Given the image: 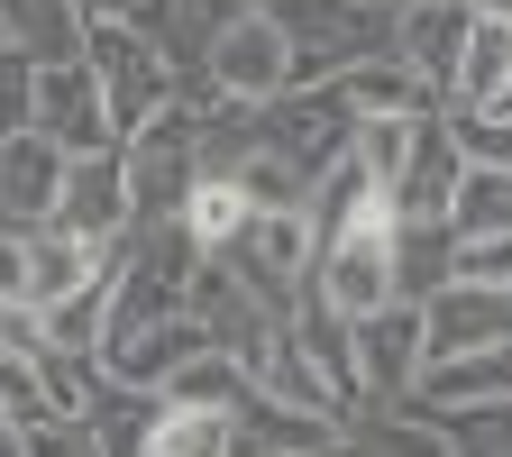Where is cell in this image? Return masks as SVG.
Instances as JSON below:
<instances>
[{"mask_svg": "<svg viewBox=\"0 0 512 457\" xmlns=\"http://www.w3.org/2000/svg\"><path fill=\"white\" fill-rule=\"evenodd\" d=\"M421 311H430V357L512 339V284H467V275H448V284H439Z\"/></svg>", "mask_w": 512, "mask_h": 457, "instance_id": "13", "label": "cell"}, {"mask_svg": "<svg viewBox=\"0 0 512 457\" xmlns=\"http://www.w3.org/2000/svg\"><path fill=\"white\" fill-rule=\"evenodd\" d=\"M64 165H74V147L46 138L37 119L0 128V220L10 229H46L55 202H64Z\"/></svg>", "mask_w": 512, "mask_h": 457, "instance_id": "6", "label": "cell"}, {"mask_svg": "<svg viewBox=\"0 0 512 457\" xmlns=\"http://www.w3.org/2000/svg\"><path fill=\"white\" fill-rule=\"evenodd\" d=\"M467 28H476V0H394V55L421 64V74L439 83H458V55H467Z\"/></svg>", "mask_w": 512, "mask_h": 457, "instance_id": "10", "label": "cell"}, {"mask_svg": "<svg viewBox=\"0 0 512 457\" xmlns=\"http://www.w3.org/2000/svg\"><path fill=\"white\" fill-rule=\"evenodd\" d=\"M412 403H421V412H476V403H512V339L430 357V366H421V384H412Z\"/></svg>", "mask_w": 512, "mask_h": 457, "instance_id": "11", "label": "cell"}, {"mask_svg": "<svg viewBox=\"0 0 512 457\" xmlns=\"http://www.w3.org/2000/svg\"><path fill=\"white\" fill-rule=\"evenodd\" d=\"M174 220L192 229V247H202V256H229V247L247 238V220H256V192H247V174H238V165H202Z\"/></svg>", "mask_w": 512, "mask_h": 457, "instance_id": "14", "label": "cell"}, {"mask_svg": "<svg viewBox=\"0 0 512 457\" xmlns=\"http://www.w3.org/2000/svg\"><path fill=\"white\" fill-rule=\"evenodd\" d=\"M375 10H394V0H375Z\"/></svg>", "mask_w": 512, "mask_h": 457, "instance_id": "27", "label": "cell"}, {"mask_svg": "<svg viewBox=\"0 0 512 457\" xmlns=\"http://www.w3.org/2000/svg\"><path fill=\"white\" fill-rule=\"evenodd\" d=\"M46 138L64 147H110L119 128H110V101H101V74H92V55H37V110H28Z\"/></svg>", "mask_w": 512, "mask_h": 457, "instance_id": "8", "label": "cell"}, {"mask_svg": "<svg viewBox=\"0 0 512 457\" xmlns=\"http://www.w3.org/2000/svg\"><path fill=\"white\" fill-rule=\"evenodd\" d=\"M238 10H275V0H238Z\"/></svg>", "mask_w": 512, "mask_h": 457, "instance_id": "26", "label": "cell"}, {"mask_svg": "<svg viewBox=\"0 0 512 457\" xmlns=\"http://www.w3.org/2000/svg\"><path fill=\"white\" fill-rule=\"evenodd\" d=\"M0 37H10V19H0Z\"/></svg>", "mask_w": 512, "mask_h": 457, "instance_id": "28", "label": "cell"}, {"mask_svg": "<svg viewBox=\"0 0 512 457\" xmlns=\"http://www.w3.org/2000/svg\"><path fill=\"white\" fill-rule=\"evenodd\" d=\"M311 293L330 311H348V320H366V311H384L403 293V202H394V192H375L357 220H339L330 238H320Z\"/></svg>", "mask_w": 512, "mask_h": 457, "instance_id": "1", "label": "cell"}, {"mask_svg": "<svg viewBox=\"0 0 512 457\" xmlns=\"http://www.w3.org/2000/svg\"><path fill=\"white\" fill-rule=\"evenodd\" d=\"M330 83L348 92V110H357V119H421V110H448V101H439V83L421 74V64H403L394 46H375V55H348Z\"/></svg>", "mask_w": 512, "mask_h": 457, "instance_id": "9", "label": "cell"}, {"mask_svg": "<svg viewBox=\"0 0 512 457\" xmlns=\"http://www.w3.org/2000/svg\"><path fill=\"white\" fill-rule=\"evenodd\" d=\"M138 448H147V457H229V448H238V412L156 394V412H147V439H138Z\"/></svg>", "mask_w": 512, "mask_h": 457, "instance_id": "15", "label": "cell"}, {"mask_svg": "<svg viewBox=\"0 0 512 457\" xmlns=\"http://www.w3.org/2000/svg\"><path fill=\"white\" fill-rule=\"evenodd\" d=\"M202 74L229 101H275L284 83H302V46H293L284 10H229L220 37L202 46Z\"/></svg>", "mask_w": 512, "mask_h": 457, "instance_id": "3", "label": "cell"}, {"mask_svg": "<svg viewBox=\"0 0 512 457\" xmlns=\"http://www.w3.org/2000/svg\"><path fill=\"white\" fill-rule=\"evenodd\" d=\"M238 448H348V421L302 412V403H284V394H266V384H256L247 412H238Z\"/></svg>", "mask_w": 512, "mask_h": 457, "instance_id": "17", "label": "cell"}, {"mask_svg": "<svg viewBox=\"0 0 512 457\" xmlns=\"http://www.w3.org/2000/svg\"><path fill=\"white\" fill-rule=\"evenodd\" d=\"M28 110H37V46L0 37V128H19Z\"/></svg>", "mask_w": 512, "mask_h": 457, "instance_id": "22", "label": "cell"}, {"mask_svg": "<svg viewBox=\"0 0 512 457\" xmlns=\"http://www.w3.org/2000/svg\"><path fill=\"white\" fill-rule=\"evenodd\" d=\"M448 229H458V238L512 229V165H494V156H467L458 192H448Z\"/></svg>", "mask_w": 512, "mask_h": 457, "instance_id": "18", "label": "cell"}, {"mask_svg": "<svg viewBox=\"0 0 512 457\" xmlns=\"http://www.w3.org/2000/svg\"><path fill=\"white\" fill-rule=\"evenodd\" d=\"M83 55H92V74H101V101H110V128H119V138H138L156 110L183 101V55L147 19H92L83 28Z\"/></svg>", "mask_w": 512, "mask_h": 457, "instance_id": "2", "label": "cell"}, {"mask_svg": "<svg viewBox=\"0 0 512 457\" xmlns=\"http://www.w3.org/2000/svg\"><path fill=\"white\" fill-rule=\"evenodd\" d=\"M0 19H10V37L19 46H37V55H83V0H0Z\"/></svg>", "mask_w": 512, "mask_h": 457, "instance_id": "19", "label": "cell"}, {"mask_svg": "<svg viewBox=\"0 0 512 457\" xmlns=\"http://www.w3.org/2000/svg\"><path fill=\"white\" fill-rule=\"evenodd\" d=\"M229 266L266 293V302H302V284L320 266V220H311V202H256L247 238L229 247Z\"/></svg>", "mask_w": 512, "mask_h": 457, "instance_id": "4", "label": "cell"}, {"mask_svg": "<svg viewBox=\"0 0 512 457\" xmlns=\"http://www.w3.org/2000/svg\"><path fill=\"white\" fill-rule=\"evenodd\" d=\"M503 92H512V19L503 10H476L467 55H458V83H448V110H494Z\"/></svg>", "mask_w": 512, "mask_h": 457, "instance_id": "16", "label": "cell"}, {"mask_svg": "<svg viewBox=\"0 0 512 457\" xmlns=\"http://www.w3.org/2000/svg\"><path fill=\"white\" fill-rule=\"evenodd\" d=\"M448 256H458V229L448 220H403V293H439L448 284Z\"/></svg>", "mask_w": 512, "mask_h": 457, "instance_id": "20", "label": "cell"}, {"mask_svg": "<svg viewBox=\"0 0 512 457\" xmlns=\"http://www.w3.org/2000/svg\"><path fill=\"white\" fill-rule=\"evenodd\" d=\"M476 10H503V19H512V0H476Z\"/></svg>", "mask_w": 512, "mask_h": 457, "instance_id": "25", "label": "cell"}, {"mask_svg": "<svg viewBox=\"0 0 512 457\" xmlns=\"http://www.w3.org/2000/svg\"><path fill=\"white\" fill-rule=\"evenodd\" d=\"M421 119H430V110H421ZM421 119H357V138H348V147L366 156V174H375L384 192L403 183V165H412V128H421Z\"/></svg>", "mask_w": 512, "mask_h": 457, "instance_id": "21", "label": "cell"}, {"mask_svg": "<svg viewBox=\"0 0 512 457\" xmlns=\"http://www.w3.org/2000/svg\"><path fill=\"white\" fill-rule=\"evenodd\" d=\"M55 220L64 229H83V238H128L138 229V192H128V147L110 138V147H83L74 165H64V202H55Z\"/></svg>", "mask_w": 512, "mask_h": 457, "instance_id": "7", "label": "cell"}, {"mask_svg": "<svg viewBox=\"0 0 512 457\" xmlns=\"http://www.w3.org/2000/svg\"><path fill=\"white\" fill-rule=\"evenodd\" d=\"M357 366H366V403H412V384L430 366V311H421V293H394L384 311L357 320Z\"/></svg>", "mask_w": 512, "mask_h": 457, "instance_id": "5", "label": "cell"}, {"mask_svg": "<svg viewBox=\"0 0 512 457\" xmlns=\"http://www.w3.org/2000/svg\"><path fill=\"white\" fill-rule=\"evenodd\" d=\"M448 275H467V284H512V229L458 238V256H448Z\"/></svg>", "mask_w": 512, "mask_h": 457, "instance_id": "23", "label": "cell"}, {"mask_svg": "<svg viewBox=\"0 0 512 457\" xmlns=\"http://www.w3.org/2000/svg\"><path fill=\"white\" fill-rule=\"evenodd\" d=\"M83 19H156V0H83Z\"/></svg>", "mask_w": 512, "mask_h": 457, "instance_id": "24", "label": "cell"}, {"mask_svg": "<svg viewBox=\"0 0 512 457\" xmlns=\"http://www.w3.org/2000/svg\"><path fill=\"white\" fill-rule=\"evenodd\" d=\"M458 174H467V138H458V119H448V110H430V119L412 128V165H403V183H394L403 220H448Z\"/></svg>", "mask_w": 512, "mask_h": 457, "instance_id": "12", "label": "cell"}]
</instances>
